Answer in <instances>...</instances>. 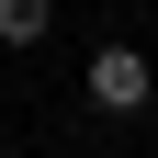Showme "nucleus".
I'll use <instances>...</instances> for the list:
<instances>
[{
    "instance_id": "f03ea898",
    "label": "nucleus",
    "mask_w": 158,
    "mask_h": 158,
    "mask_svg": "<svg viewBox=\"0 0 158 158\" xmlns=\"http://www.w3.org/2000/svg\"><path fill=\"white\" fill-rule=\"evenodd\" d=\"M45 23H56V0H0V45H45Z\"/></svg>"
},
{
    "instance_id": "f257e3e1",
    "label": "nucleus",
    "mask_w": 158,
    "mask_h": 158,
    "mask_svg": "<svg viewBox=\"0 0 158 158\" xmlns=\"http://www.w3.org/2000/svg\"><path fill=\"white\" fill-rule=\"evenodd\" d=\"M147 90H158L147 45H90V102L102 113H147Z\"/></svg>"
}]
</instances>
